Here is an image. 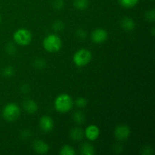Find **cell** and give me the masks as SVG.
Masks as SVG:
<instances>
[{"label": "cell", "mask_w": 155, "mask_h": 155, "mask_svg": "<svg viewBox=\"0 0 155 155\" xmlns=\"http://www.w3.org/2000/svg\"><path fill=\"white\" fill-rule=\"evenodd\" d=\"M54 108L58 112L64 114L70 111L74 106V101L71 95L67 93L60 94L56 97L54 102Z\"/></svg>", "instance_id": "obj_1"}, {"label": "cell", "mask_w": 155, "mask_h": 155, "mask_svg": "<svg viewBox=\"0 0 155 155\" xmlns=\"http://www.w3.org/2000/svg\"><path fill=\"white\" fill-rule=\"evenodd\" d=\"M44 49L49 53H56L61 48L62 41L58 35L50 34L45 37L42 42Z\"/></svg>", "instance_id": "obj_2"}, {"label": "cell", "mask_w": 155, "mask_h": 155, "mask_svg": "<svg viewBox=\"0 0 155 155\" xmlns=\"http://www.w3.org/2000/svg\"><path fill=\"white\" fill-rule=\"evenodd\" d=\"M21 115V109L15 103H8L2 110V117L6 121L14 122L17 120Z\"/></svg>", "instance_id": "obj_3"}, {"label": "cell", "mask_w": 155, "mask_h": 155, "mask_svg": "<svg viewBox=\"0 0 155 155\" xmlns=\"http://www.w3.org/2000/svg\"><path fill=\"white\" fill-rule=\"evenodd\" d=\"M92 58V54L89 50L81 48L78 50L73 56V61L77 67H85L89 64Z\"/></svg>", "instance_id": "obj_4"}, {"label": "cell", "mask_w": 155, "mask_h": 155, "mask_svg": "<svg viewBox=\"0 0 155 155\" xmlns=\"http://www.w3.org/2000/svg\"><path fill=\"white\" fill-rule=\"evenodd\" d=\"M13 39L15 43L21 46L28 45L32 41V34L30 30L27 29H18L15 32L13 35Z\"/></svg>", "instance_id": "obj_5"}, {"label": "cell", "mask_w": 155, "mask_h": 155, "mask_svg": "<svg viewBox=\"0 0 155 155\" xmlns=\"http://www.w3.org/2000/svg\"><path fill=\"white\" fill-rule=\"evenodd\" d=\"M107 32L102 28H97L91 33V39L94 43L100 44L105 42L107 39Z\"/></svg>", "instance_id": "obj_6"}, {"label": "cell", "mask_w": 155, "mask_h": 155, "mask_svg": "<svg viewBox=\"0 0 155 155\" xmlns=\"http://www.w3.org/2000/svg\"><path fill=\"white\" fill-rule=\"evenodd\" d=\"M130 133H131V130L130 127L124 124L117 126L114 130V136L118 141H124L127 139Z\"/></svg>", "instance_id": "obj_7"}, {"label": "cell", "mask_w": 155, "mask_h": 155, "mask_svg": "<svg viewBox=\"0 0 155 155\" xmlns=\"http://www.w3.org/2000/svg\"><path fill=\"white\" fill-rule=\"evenodd\" d=\"M39 127L44 133H49L54 128V120L50 116L44 115L39 120Z\"/></svg>", "instance_id": "obj_8"}, {"label": "cell", "mask_w": 155, "mask_h": 155, "mask_svg": "<svg viewBox=\"0 0 155 155\" xmlns=\"http://www.w3.org/2000/svg\"><path fill=\"white\" fill-rule=\"evenodd\" d=\"M84 135L86 139H89V141H95L99 137L100 130L97 126L89 125L85 130Z\"/></svg>", "instance_id": "obj_9"}, {"label": "cell", "mask_w": 155, "mask_h": 155, "mask_svg": "<svg viewBox=\"0 0 155 155\" xmlns=\"http://www.w3.org/2000/svg\"><path fill=\"white\" fill-rule=\"evenodd\" d=\"M33 148L37 154H45L49 151L48 145L45 142L42 140H35L33 143Z\"/></svg>", "instance_id": "obj_10"}, {"label": "cell", "mask_w": 155, "mask_h": 155, "mask_svg": "<svg viewBox=\"0 0 155 155\" xmlns=\"http://www.w3.org/2000/svg\"><path fill=\"white\" fill-rule=\"evenodd\" d=\"M23 106H24V108L25 110V111L30 114H33L38 110L37 104L33 99H26L24 101V104H23Z\"/></svg>", "instance_id": "obj_11"}, {"label": "cell", "mask_w": 155, "mask_h": 155, "mask_svg": "<svg viewBox=\"0 0 155 155\" xmlns=\"http://www.w3.org/2000/svg\"><path fill=\"white\" fill-rule=\"evenodd\" d=\"M120 26L124 30H127V31H133L136 28L135 21L129 17H125L121 20Z\"/></svg>", "instance_id": "obj_12"}, {"label": "cell", "mask_w": 155, "mask_h": 155, "mask_svg": "<svg viewBox=\"0 0 155 155\" xmlns=\"http://www.w3.org/2000/svg\"><path fill=\"white\" fill-rule=\"evenodd\" d=\"M70 136H71V139L74 141H80L84 137V132L82 129L76 127L71 130Z\"/></svg>", "instance_id": "obj_13"}, {"label": "cell", "mask_w": 155, "mask_h": 155, "mask_svg": "<svg viewBox=\"0 0 155 155\" xmlns=\"http://www.w3.org/2000/svg\"><path fill=\"white\" fill-rule=\"evenodd\" d=\"M95 152V148L89 143H84L80 148V153L83 155H93Z\"/></svg>", "instance_id": "obj_14"}, {"label": "cell", "mask_w": 155, "mask_h": 155, "mask_svg": "<svg viewBox=\"0 0 155 155\" xmlns=\"http://www.w3.org/2000/svg\"><path fill=\"white\" fill-rule=\"evenodd\" d=\"M89 5V0H74V6L80 11L86 10Z\"/></svg>", "instance_id": "obj_15"}, {"label": "cell", "mask_w": 155, "mask_h": 155, "mask_svg": "<svg viewBox=\"0 0 155 155\" xmlns=\"http://www.w3.org/2000/svg\"><path fill=\"white\" fill-rule=\"evenodd\" d=\"M120 5L125 8H132L139 3V0H118Z\"/></svg>", "instance_id": "obj_16"}, {"label": "cell", "mask_w": 155, "mask_h": 155, "mask_svg": "<svg viewBox=\"0 0 155 155\" xmlns=\"http://www.w3.org/2000/svg\"><path fill=\"white\" fill-rule=\"evenodd\" d=\"M73 120L77 124H82L85 121V115L81 111H76L73 114Z\"/></svg>", "instance_id": "obj_17"}, {"label": "cell", "mask_w": 155, "mask_h": 155, "mask_svg": "<svg viewBox=\"0 0 155 155\" xmlns=\"http://www.w3.org/2000/svg\"><path fill=\"white\" fill-rule=\"evenodd\" d=\"M59 154L61 155H75L76 151L73 147L70 145H64L61 148Z\"/></svg>", "instance_id": "obj_18"}, {"label": "cell", "mask_w": 155, "mask_h": 155, "mask_svg": "<svg viewBox=\"0 0 155 155\" xmlns=\"http://www.w3.org/2000/svg\"><path fill=\"white\" fill-rule=\"evenodd\" d=\"M64 24L61 21H56L52 24L53 30L56 32H60L63 30L64 29Z\"/></svg>", "instance_id": "obj_19"}, {"label": "cell", "mask_w": 155, "mask_h": 155, "mask_svg": "<svg viewBox=\"0 0 155 155\" xmlns=\"http://www.w3.org/2000/svg\"><path fill=\"white\" fill-rule=\"evenodd\" d=\"M65 5V2L64 0H54L52 3V6L55 10L61 11L64 8Z\"/></svg>", "instance_id": "obj_20"}, {"label": "cell", "mask_w": 155, "mask_h": 155, "mask_svg": "<svg viewBox=\"0 0 155 155\" xmlns=\"http://www.w3.org/2000/svg\"><path fill=\"white\" fill-rule=\"evenodd\" d=\"M34 66L38 69H42L45 67H46V62L44 59L41 58H37L34 61Z\"/></svg>", "instance_id": "obj_21"}, {"label": "cell", "mask_w": 155, "mask_h": 155, "mask_svg": "<svg viewBox=\"0 0 155 155\" xmlns=\"http://www.w3.org/2000/svg\"><path fill=\"white\" fill-rule=\"evenodd\" d=\"M75 104L80 108H83L87 105V100L83 97H80L75 101Z\"/></svg>", "instance_id": "obj_22"}, {"label": "cell", "mask_w": 155, "mask_h": 155, "mask_svg": "<svg viewBox=\"0 0 155 155\" xmlns=\"http://www.w3.org/2000/svg\"><path fill=\"white\" fill-rule=\"evenodd\" d=\"M145 18L148 21L151 23H154L155 21V11L154 8L151 9V10L148 11L145 15Z\"/></svg>", "instance_id": "obj_23"}, {"label": "cell", "mask_w": 155, "mask_h": 155, "mask_svg": "<svg viewBox=\"0 0 155 155\" xmlns=\"http://www.w3.org/2000/svg\"><path fill=\"white\" fill-rule=\"evenodd\" d=\"M14 74H15V70L11 66L6 67L4 71H3V75L5 77H12L14 75Z\"/></svg>", "instance_id": "obj_24"}, {"label": "cell", "mask_w": 155, "mask_h": 155, "mask_svg": "<svg viewBox=\"0 0 155 155\" xmlns=\"http://www.w3.org/2000/svg\"><path fill=\"white\" fill-rule=\"evenodd\" d=\"M6 51H7L8 54H14L17 51V48L13 43H8L6 46Z\"/></svg>", "instance_id": "obj_25"}, {"label": "cell", "mask_w": 155, "mask_h": 155, "mask_svg": "<svg viewBox=\"0 0 155 155\" xmlns=\"http://www.w3.org/2000/svg\"><path fill=\"white\" fill-rule=\"evenodd\" d=\"M76 34H77V37H78L80 39H81V40L82 39L84 40V39L86 38V36H87V33H86V32L84 30H81V29L77 30V31L76 32Z\"/></svg>", "instance_id": "obj_26"}, {"label": "cell", "mask_w": 155, "mask_h": 155, "mask_svg": "<svg viewBox=\"0 0 155 155\" xmlns=\"http://www.w3.org/2000/svg\"><path fill=\"white\" fill-rule=\"evenodd\" d=\"M142 154H145V155H150V154H153V151H152V148L149 146H147L145 148H144L142 149Z\"/></svg>", "instance_id": "obj_27"}, {"label": "cell", "mask_w": 155, "mask_h": 155, "mask_svg": "<svg viewBox=\"0 0 155 155\" xmlns=\"http://www.w3.org/2000/svg\"><path fill=\"white\" fill-rule=\"evenodd\" d=\"M21 136H22L23 139H29L30 136V130H24L21 132Z\"/></svg>", "instance_id": "obj_28"}, {"label": "cell", "mask_w": 155, "mask_h": 155, "mask_svg": "<svg viewBox=\"0 0 155 155\" xmlns=\"http://www.w3.org/2000/svg\"><path fill=\"white\" fill-rule=\"evenodd\" d=\"M154 27H152V35L154 36Z\"/></svg>", "instance_id": "obj_29"}, {"label": "cell", "mask_w": 155, "mask_h": 155, "mask_svg": "<svg viewBox=\"0 0 155 155\" xmlns=\"http://www.w3.org/2000/svg\"><path fill=\"white\" fill-rule=\"evenodd\" d=\"M0 22H1V15H0Z\"/></svg>", "instance_id": "obj_30"}]
</instances>
